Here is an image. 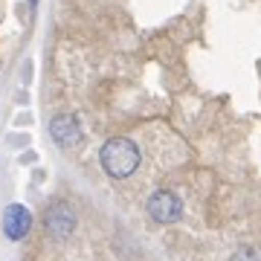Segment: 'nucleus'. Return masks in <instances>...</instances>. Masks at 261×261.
<instances>
[{"mask_svg": "<svg viewBox=\"0 0 261 261\" xmlns=\"http://www.w3.org/2000/svg\"><path fill=\"white\" fill-rule=\"evenodd\" d=\"M140 148L137 142L128 137H111L99 151V163H102L105 174L113 180H125L140 168Z\"/></svg>", "mask_w": 261, "mask_h": 261, "instance_id": "f257e3e1", "label": "nucleus"}, {"mask_svg": "<svg viewBox=\"0 0 261 261\" xmlns=\"http://www.w3.org/2000/svg\"><path fill=\"white\" fill-rule=\"evenodd\" d=\"M145 209H148L154 224H177L180 218H183V203H180V197L174 195V192H168V189H157V192L148 197Z\"/></svg>", "mask_w": 261, "mask_h": 261, "instance_id": "f03ea898", "label": "nucleus"}, {"mask_svg": "<svg viewBox=\"0 0 261 261\" xmlns=\"http://www.w3.org/2000/svg\"><path fill=\"white\" fill-rule=\"evenodd\" d=\"M44 226H47V232L56 238V241H67L75 229V212L70 209L67 203H53L44 215Z\"/></svg>", "mask_w": 261, "mask_h": 261, "instance_id": "7ed1b4c3", "label": "nucleus"}, {"mask_svg": "<svg viewBox=\"0 0 261 261\" xmlns=\"http://www.w3.org/2000/svg\"><path fill=\"white\" fill-rule=\"evenodd\" d=\"M32 229V212H29L27 206L20 203H12L6 206V212H3V232L9 241H23Z\"/></svg>", "mask_w": 261, "mask_h": 261, "instance_id": "20e7f679", "label": "nucleus"}, {"mask_svg": "<svg viewBox=\"0 0 261 261\" xmlns=\"http://www.w3.org/2000/svg\"><path fill=\"white\" fill-rule=\"evenodd\" d=\"M49 134H53V140H56L61 148H73V145L82 142V125H79V119L70 116V113H58V116H53V122H49Z\"/></svg>", "mask_w": 261, "mask_h": 261, "instance_id": "39448f33", "label": "nucleus"}, {"mask_svg": "<svg viewBox=\"0 0 261 261\" xmlns=\"http://www.w3.org/2000/svg\"><path fill=\"white\" fill-rule=\"evenodd\" d=\"M232 261H258V255H255L252 250H241V252H238V255H235Z\"/></svg>", "mask_w": 261, "mask_h": 261, "instance_id": "423d86ee", "label": "nucleus"}]
</instances>
